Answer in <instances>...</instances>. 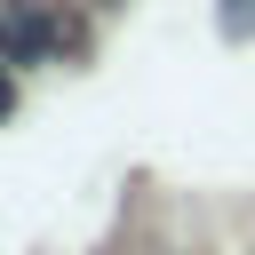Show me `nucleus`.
<instances>
[{
	"label": "nucleus",
	"mask_w": 255,
	"mask_h": 255,
	"mask_svg": "<svg viewBox=\"0 0 255 255\" xmlns=\"http://www.w3.org/2000/svg\"><path fill=\"white\" fill-rule=\"evenodd\" d=\"M64 48V16L48 0H0V64H48Z\"/></svg>",
	"instance_id": "nucleus-1"
},
{
	"label": "nucleus",
	"mask_w": 255,
	"mask_h": 255,
	"mask_svg": "<svg viewBox=\"0 0 255 255\" xmlns=\"http://www.w3.org/2000/svg\"><path fill=\"white\" fill-rule=\"evenodd\" d=\"M16 112V80H8V64H0V120Z\"/></svg>",
	"instance_id": "nucleus-2"
},
{
	"label": "nucleus",
	"mask_w": 255,
	"mask_h": 255,
	"mask_svg": "<svg viewBox=\"0 0 255 255\" xmlns=\"http://www.w3.org/2000/svg\"><path fill=\"white\" fill-rule=\"evenodd\" d=\"M96 8H112V0H96Z\"/></svg>",
	"instance_id": "nucleus-3"
}]
</instances>
